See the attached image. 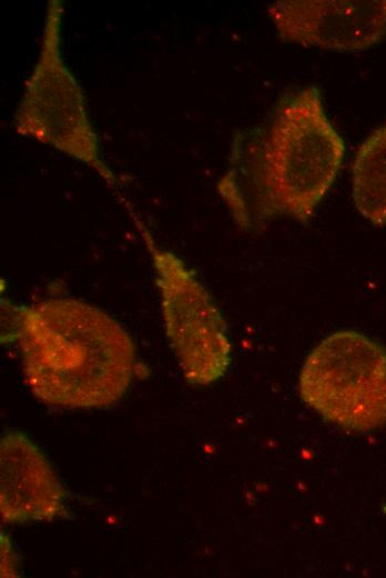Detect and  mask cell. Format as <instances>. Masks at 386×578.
Returning a JSON list of instances; mask_svg holds the SVG:
<instances>
[{
    "label": "cell",
    "mask_w": 386,
    "mask_h": 578,
    "mask_svg": "<svg viewBox=\"0 0 386 578\" xmlns=\"http://www.w3.org/2000/svg\"><path fill=\"white\" fill-rule=\"evenodd\" d=\"M125 206L152 258L165 332L184 379L195 386L217 381L232 361L220 309L196 273L174 252L159 246L131 206Z\"/></svg>",
    "instance_id": "obj_5"
},
{
    "label": "cell",
    "mask_w": 386,
    "mask_h": 578,
    "mask_svg": "<svg viewBox=\"0 0 386 578\" xmlns=\"http://www.w3.org/2000/svg\"><path fill=\"white\" fill-rule=\"evenodd\" d=\"M63 2L47 7L38 60L13 116L14 130L85 163L116 189L119 180L102 158L82 87L62 56Z\"/></svg>",
    "instance_id": "obj_3"
},
{
    "label": "cell",
    "mask_w": 386,
    "mask_h": 578,
    "mask_svg": "<svg viewBox=\"0 0 386 578\" xmlns=\"http://www.w3.org/2000/svg\"><path fill=\"white\" fill-rule=\"evenodd\" d=\"M352 196L367 221L378 227L386 225V123L374 130L356 151Z\"/></svg>",
    "instance_id": "obj_8"
},
{
    "label": "cell",
    "mask_w": 386,
    "mask_h": 578,
    "mask_svg": "<svg viewBox=\"0 0 386 578\" xmlns=\"http://www.w3.org/2000/svg\"><path fill=\"white\" fill-rule=\"evenodd\" d=\"M345 156L321 91L308 86L286 94L264 127L235 134L216 189L234 223L263 229L288 217L306 223L334 183Z\"/></svg>",
    "instance_id": "obj_1"
},
{
    "label": "cell",
    "mask_w": 386,
    "mask_h": 578,
    "mask_svg": "<svg viewBox=\"0 0 386 578\" xmlns=\"http://www.w3.org/2000/svg\"><path fill=\"white\" fill-rule=\"evenodd\" d=\"M302 400L326 421L353 432L386 425V349L355 330L322 339L299 376Z\"/></svg>",
    "instance_id": "obj_4"
},
{
    "label": "cell",
    "mask_w": 386,
    "mask_h": 578,
    "mask_svg": "<svg viewBox=\"0 0 386 578\" xmlns=\"http://www.w3.org/2000/svg\"><path fill=\"white\" fill-rule=\"evenodd\" d=\"M13 322L2 341H18L26 382L41 401L101 408L120 400L131 386L135 346L100 308L74 298H50L14 308Z\"/></svg>",
    "instance_id": "obj_2"
},
{
    "label": "cell",
    "mask_w": 386,
    "mask_h": 578,
    "mask_svg": "<svg viewBox=\"0 0 386 578\" xmlns=\"http://www.w3.org/2000/svg\"><path fill=\"white\" fill-rule=\"evenodd\" d=\"M267 13L280 39L303 47L357 52L386 37V0H280Z\"/></svg>",
    "instance_id": "obj_6"
},
{
    "label": "cell",
    "mask_w": 386,
    "mask_h": 578,
    "mask_svg": "<svg viewBox=\"0 0 386 578\" xmlns=\"http://www.w3.org/2000/svg\"><path fill=\"white\" fill-rule=\"evenodd\" d=\"M67 491L30 438L7 432L0 442V510L10 524L51 521L67 515Z\"/></svg>",
    "instance_id": "obj_7"
}]
</instances>
